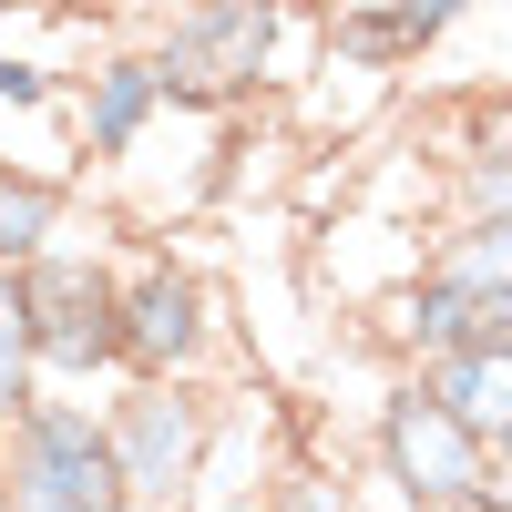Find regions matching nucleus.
<instances>
[{"label":"nucleus","instance_id":"1","mask_svg":"<svg viewBox=\"0 0 512 512\" xmlns=\"http://www.w3.org/2000/svg\"><path fill=\"white\" fill-rule=\"evenodd\" d=\"M144 52L164 82V113H236L277 82L287 0H175Z\"/></svg>","mask_w":512,"mask_h":512},{"label":"nucleus","instance_id":"2","mask_svg":"<svg viewBox=\"0 0 512 512\" xmlns=\"http://www.w3.org/2000/svg\"><path fill=\"white\" fill-rule=\"evenodd\" d=\"M21 308H31V349H41V390H93L123 379V267L103 246L52 236L21 267Z\"/></svg>","mask_w":512,"mask_h":512},{"label":"nucleus","instance_id":"3","mask_svg":"<svg viewBox=\"0 0 512 512\" xmlns=\"http://www.w3.org/2000/svg\"><path fill=\"white\" fill-rule=\"evenodd\" d=\"M0 461H11V512H134L113 431L82 390H41L0 431Z\"/></svg>","mask_w":512,"mask_h":512},{"label":"nucleus","instance_id":"4","mask_svg":"<svg viewBox=\"0 0 512 512\" xmlns=\"http://www.w3.org/2000/svg\"><path fill=\"white\" fill-rule=\"evenodd\" d=\"M216 410H226V400L205 390V379H113L103 431H113V461H123L134 512H195Z\"/></svg>","mask_w":512,"mask_h":512},{"label":"nucleus","instance_id":"5","mask_svg":"<svg viewBox=\"0 0 512 512\" xmlns=\"http://www.w3.org/2000/svg\"><path fill=\"white\" fill-rule=\"evenodd\" d=\"M369 461H379V482L400 492V512H441V502H461L482 472H492V451H482V431L461 420L420 369H400L390 390H379V420H369Z\"/></svg>","mask_w":512,"mask_h":512},{"label":"nucleus","instance_id":"6","mask_svg":"<svg viewBox=\"0 0 512 512\" xmlns=\"http://www.w3.org/2000/svg\"><path fill=\"white\" fill-rule=\"evenodd\" d=\"M216 287L175 246H144L123 267V379H205L216 369Z\"/></svg>","mask_w":512,"mask_h":512},{"label":"nucleus","instance_id":"7","mask_svg":"<svg viewBox=\"0 0 512 512\" xmlns=\"http://www.w3.org/2000/svg\"><path fill=\"white\" fill-rule=\"evenodd\" d=\"M472 11H482V0H328V52L349 72H410Z\"/></svg>","mask_w":512,"mask_h":512},{"label":"nucleus","instance_id":"8","mask_svg":"<svg viewBox=\"0 0 512 512\" xmlns=\"http://www.w3.org/2000/svg\"><path fill=\"white\" fill-rule=\"evenodd\" d=\"M164 113V82H154V52H103L72 93V123H82V164H123Z\"/></svg>","mask_w":512,"mask_h":512},{"label":"nucleus","instance_id":"9","mask_svg":"<svg viewBox=\"0 0 512 512\" xmlns=\"http://www.w3.org/2000/svg\"><path fill=\"white\" fill-rule=\"evenodd\" d=\"M420 379H431V390L461 410V420H472V431H482V451L512 431V338H472V349H451V359H431V369H420Z\"/></svg>","mask_w":512,"mask_h":512},{"label":"nucleus","instance_id":"10","mask_svg":"<svg viewBox=\"0 0 512 512\" xmlns=\"http://www.w3.org/2000/svg\"><path fill=\"white\" fill-rule=\"evenodd\" d=\"M62 226H72V195H62L52 175H31V164L0 154V267H31Z\"/></svg>","mask_w":512,"mask_h":512},{"label":"nucleus","instance_id":"11","mask_svg":"<svg viewBox=\"0 0 512 512\" xmlns=\"http://www.w3.org/2000/svg\"><path fill=\"white\" fill-rule=\"evenodd\" d=\"M420 267H441V277L482 287V297H512V216H461Z\"/></svg>","mask_w":512,"mask_h":512},{"label":"nucleus","instance_id":"12","mask_svg":"<svg viewBox=\"0 0 512 512\" xmlns=\"http://www.w3.org/2000/svg\"><path fill=\"white\" fill-rule=\"evenodd\" d=\"M41 400V349H31V308H21V267H0V431Z\"/></svg>","mask_w":512,"mask_h":512},{"label":"nucleus","instance_id":"13","mask_svg":"<svg viewBox=\"0 0 512 512\" xmlns=\"http://www.w3.org/2000/svg\"><path fill=\"white\" fill-rule=\"evenodd\" d=\"M461 216H512V134L451 154V226Z\"/></svg>","mask_w":512,"mask_h":512},{"label":"nucleus","instance_id":"14","mask_svg":"<svg viewBox=\"0 0 512 512\" xmlns=\"http://www.w3.org/2000/svg\"><path fill=\"white\" fill-rule=\"evenodd\" d=\"M256 512H349V492H338L328 472H308V461H287V472L256 492Z\"/></svg>","mask_w":512,"mask_h":512},{"label":"nucleus","instance_id":"15","mask_svg":"<svg viewBox=\"0 0 512 512\" xmlns=\"http://www.w3.org/2000/svg\"><path fill=\"white\" fill-rule=\"evenodd\" d=\"M0 103H11V113H52L62 82L41 72V62H21V52H0Z\"/></svg>","mask_w":512,"mask_h":512},{"label":"nucleus","instance_id":"16","mask_svg":"<svg viewBox=\"0 0 512 512\" xmlns=\"http://www.w3.org/2000/svg\"><path fill=\"white\" fill-rule=\"evenodd\" d=\"M41 11H62V21H103V11H123V0H41Z\"/></svg>","mask_w":512,"mask_h":512},{"label":"nucleus","instance_id":"17","mask_svg":"<svg viewBox=\"0 0 512 512\" xmlns=\"http://www.w3.org/2000/svg\"><path fill=\"white\" fill-rule=\"evenodd\" d=\"M0 512H11V461H0Z\"/></svg>","mask_w":512,"mask_h":512},{"label":"nucleus","instance_id":"18","mask_svg":"<svg viewBox=\"0 0 512 512\" xmlns=\"http://www.w3.org/2000/svg\"><path fill=\"white\" fill-rule=\"evenodd\" d=\"M287 11H328V0H287Z\"/></svg>","mask_w":512,"mask_h":512}]
</instances>
